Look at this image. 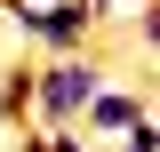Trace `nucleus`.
<instances>
[{"label": "nucleus", "instance_id": "3", "mask_svg": "<svg viewBox=\"0 0 160 152\" xmlns=\"http://www.w3.org/2000/svg\"><path fill=\"white\" fill-rule=\"evenodd\" d=\"M0 120H32V64H8V72H0Z\"/></svg>", "mask_w": 160, "mask_h": 152}, {"label": "nucleus", "instance_id": "1", "mask_svg": "<svg viewBox=\"0 0 160 152\" xmlns=\"http://www.w3.org/2000/svg\"><path fill=\"white\" fill-rule=\"evenodd\" d=\"M104 88V56H40L32 64V128H72L88 112V96Z\"/></svg>", "mask_w": 160, "mask_h": 152}, {"label": "nucleus", "instance_id": "2", "mask_svg": "<svg viewBox=\"0 0 160 152\" xmlns=\"http://www.w3.org/2000/svg\"><path fill=\"white\" fill-rule=\"evenodd\" d=\"M136 120H152L144 88H136V80H104V88L88 96V112H80L72 128H88V144H112V136H128Z\"/></svg>", "mask_w": 160, "mask_h": 152}, {"label": "nucleus", "instance_id": "4", "mask_svg": "<svg viewBox=\"0 0 160 152\" xmlns=\"http://www.w3.org/2000/svg\"><path fill=\"white\" fill-rule=\"evenodd\" d=\"M112 152H160V128H152V120H136L128 136H112Z\"/></svg>", "mask_w": 160, "mask_h": 152}, {"label": "nucleus", "instance_id": "5", "mask_svg": "<svg viewBox=\"0 0 160 152\" xmlns=\"http://www.w3.org/2000/svg\"><path fill=\"white\" fill-rule=\"evenodd\" d=\"M40 136H48V152H96V144H88L80 128H40Z\"/></svg>", "mask_w": 160, "mask_h": 152}]
</instances>
